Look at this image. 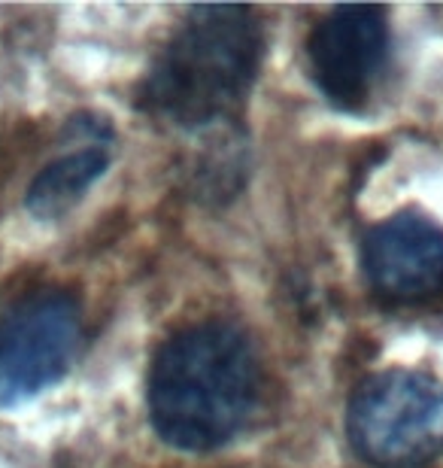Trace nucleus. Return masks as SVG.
<instances>
[{
	"instance_id": "1",
	"label": "nucleus",
	"mask_w": 443,
	"mask_h": 468,
	"mask_svg": "<svg viewBox=\"0 0 443 468\" xmlns=\"http://www.w3.org/2000/svg\"><path fill=\"white\" fill-rule=\"evenodd\" d=\"M149 420L179 451H216L247 426L258 401V362L237 325L210 320L176 332L155 353Z\"/></svg>"
},
{
	"instance_id": "2",
	"label": "nucleus",
	"mask_w": 443,
	"mask_h": 468,
	"mask_svg": "<svg viewBox=\"0 0 443 468\" xmlns=\"http://www.w3.org/2000/svg\"><path fill=\"white\" fill-rule=\"evenodd\" d=\"M265 52L252 6H192L137 89L143 113L183 131L228 122L247 101Z\"/></svg>"
},
{
	"instance_id": "3",
	"label": "nucleus",
	"mask_w": 443,
	"mask_h": 468,
	"mask_svg": "<svg viewBox=\"0 0 443 468\" xmlns=\"http://www.w3.org/2000/svg\"><path fill=\"white\" fill-rule=\"evenodd\" d=\"M346 435L374 468H419L443 451V383L395 368L367 378L350 399Z\"/></svg>"
},
{
	"instance_id": "4",
	"label": "nucleus",
	"mask_w": 443,
	"mask_h": 468,
	"mask_svg": "<svg viewBox=\"0 0 443 468\" xmlns=\"http://www.w3.org/2000/svg\"><path fill=\"white\" fill-rule=\"evenodd\" d=\"M82 341L77 298L40 289L0 316V410L25 405L70 371Z\"/></svg>"
},
{
	"instance_id": "5",
	"label": "nucleus",
	"mask_w": 443,
	"mask_h": 468,
	"mask_svg": "<svg viewBox=\"0 0 443 468\" xmlns=\"http://www.w3.org/2000/svg\"><path fill=\"white\" fill-rule=\"evenodd\" d=\"M310 73L337 110H358L371 98L389 55L383 6H334L310 31Z\"/></svg>"
},
{
	"instance_id": "6",
	"label": "nucleus",
	"mask_w": 443,
	"mask_h": 468,
	"mask_svg": "<svg viewBox=\"0 0 443 468\" xmlns=\"http://www.w3.org/2000/svg\"><path fill=\"white\" fill-rule=\"evenodd\" d=\"M362 268L371 289L392 304H417L443 292V229L417 210L376 222L364 234Z\"/></svg>"
},
{
	"instance_id": "7",
	"label": "nucleus",
	"mask_w": 443,
	"mask_h": 468,
	"mask_svg": "<svg viewBox=\"0 0 443 468\" xmlns=\"http://www.w3.org/2000/svg\"><path fill=\"white\" fill-rule=\"evenodd\" d=\"M64 144L73 149L46 165L25 195L27 213L43 222L64 217L103 176L112 155V128L100 116H77L64 128Z\"/></svg>"
}]
</instances>
